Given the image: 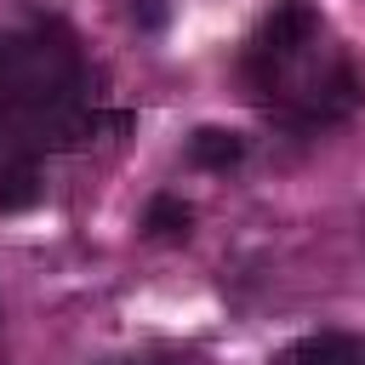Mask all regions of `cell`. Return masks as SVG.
<instances>
[{
    "label": "cell",
    "mask_w": 365,
    "mask_h": 365,
    "mask_svg": "<svg viewBox=\"0 0 365 365\" xmlns=\"http://www.w3.org/2000/svg\"><path fill=\"white\" fill-rule=\"evenodd\" d=\"M319 34H325L319 11L308 0H285L279 11L262 17V29L245 46V80H251L257 103L274 108L297 131L336 125L365 97V86L348 68V57H325L319 63Z\"/></svg>",
    "instance_id": "1"
},
{
    "label": "cell",
    "mask_w": 365,
    "mask_h": 365,
    "mask_svg": "<svg viewBox=\"0 0 365 365\" xmlns=\"http://www.w3.org/2000/svg\"><path fill=\"white\" fill-rule=\"evenodd\" d=\"M74 86H80V57L57 23H40L29 34H0V97L46 108L74 97Z\"/></svg>",
    "instance_id": "2"
},
{
    "label": "cell",
    "mask_w": 365,
    "mask_h": 365,
    "mask_svg": "<svg viewBox=\"0 0 365 365\" xmlns=\"http://www.w3.org/2000/svg\"><path fill=\"white\" fill-rule=\"evenodd\" d=\"M274 365H365V342L342 336V331H319V336H302L297 348H285Z\"/></svg>",
    "instance_id": "3"
},
{
    "label": "cell",
    "mask_w": 365,
    "mask_h": 365,
    "mask_svg": "<svg viewBox=\"0 0 365 365\" xmlns=\"http://www.w3.org/2000/svg\"><path fill=\"white\" fill-rule=\"evenodd\" d=\"M188 160H194L200 171H228V165L245 160V137H240V131H222V125H200V131L188 137Z\"/></svg>",
    "instance_id": "4"
},
{
    "label": "cell",
    "mask_w": 365,
    "mask_h": 365,
    "mask_svg": "<svg viewBox=\"0 0 365 365\" xmlns=\"http://www.w3.org/2000/svg\"><path fill=\"white\" fill-rule=\"evenodd\" d=\"M40 200V165L29 154L0 160V211H29Z\"/></svg>",
    "instance_id": "5"
},
{
    "label": "cell",
    "mask_w": 365,
    "mask_h": 365,
    "mask_svg": "<svg viewBox=\"0 0 365 365\" xmlns=\"http://www.w3.org/2000/svg\"><path fill=\"white\" fill-rule=\"evenodd\" d=\"M143 228H148L154 240H182V234L194 228V211H188L177 194H154L148 211H143Z\"/></svg>",
    "instance_id": "6"
}]
</instances>
